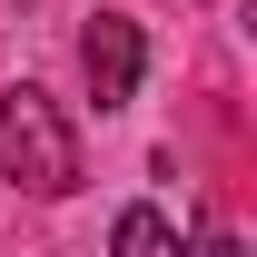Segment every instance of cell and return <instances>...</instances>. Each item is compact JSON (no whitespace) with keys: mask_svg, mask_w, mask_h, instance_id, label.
<instances>
[{"mask_svg":"<svg viewBox=\"0 0 257 257\" xmlns=\"http://www.w3.org/2000/svg\"><path fill=\"white\" fill-rule=\"evenodd\" d=\"M0 178L30 188V198H69L79 188V128H69L60 99L30 89V79L0 89Z\"/></svg>","mask_w":257,"mask_h":257,"instance_id":"obj_1","label":"cell"},{"mask_svg":"<svg viewBox=\"0 0 257 257\" xmlns=\"http://www.w3.org/2000/svg\"><path fill=\"white\" fill-rule=\"evenodd\" d=\"M79 69H89V99L99 109H128L139 99V69H149V40L128 10H99L89 30H79Z\"/></svg>","mask_w":257,"mask_h":257,"instance_id":"obj_2","label":"cell"},{"mask_svg":"<svg viewBox=\"0 0 257 257\" xmlns=\"http://www.w3.org/2000/svg\"><path fill=\"white\" fill-rule=\"evenodd\" d=\"M109 247H119V257H168V247H178V227L149 218V208H128V218L109 227Z\"/></svg>","mask_w":257,"mask_h":257,"instance_id":"obj_3","label":"cell"}]
</instances>
